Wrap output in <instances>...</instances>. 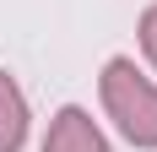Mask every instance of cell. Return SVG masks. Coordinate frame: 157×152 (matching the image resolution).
I'll list each match as a JSON object with an SVG mask.
<instances>
[{
	"label": "cell",
	"mask_w": 157,
	"mask_h": 152,
	"mask_svg": "<svg viewBox=\"0 0 157 152\" xmlns=\"http://www.w3.org/2000/svg\"><path fill=\"white\" fill-rule=\"evenodd\" d=\"M44 152H109V141H103V130L92 125V114L87 109H60L54 114V125H49L44 136Z\"/></svg>",
	"instance_id": "cell-2"
},
{
	"label": "cell",
	"mask_w": 157,
	"mask_h": 152,
	"mask_svg": "<svg viewBox=\"0 0 157 152\" xmlns=\"http://www.w3.org/2000/svg\"><path fill=\"white\" fill-rule=\"evenodd\" d=\"M22 141H27V98L0 71V152H16Z\"/></svg>",
	"instance_id": "cell-3"
},
{
	"label": "cell",
	"mask_w": 157,
	"mask_h": 152,
	"mask_svg": "<svg viewBox=\"0 0 157 152\" xmlns=\"http://www.w3.org/2000/svg\"><path fill=\"white\" fill-rule=\"evenodd\" d=\"M103 109L119 125V136L136 147H157V87L136 71V60H109L103 65Z\"/></svg>",
	"instance_id": "cell-1"
},
{
	"label": "cell",
	"mask_w": 157,
	"mask_h": 152,
	"mask_svg": "<svg viewBox=\"0 0 157 152\" xmlns=\"http://www.w3.org/2000/svg\"><path fill=\"white\" fill-rule=\"evenodd\" d=\"M141 49H146V60L157 65V6L141 16Z\"/></svg>",
	"instance_id": "cell-4"
}]
</instances>
